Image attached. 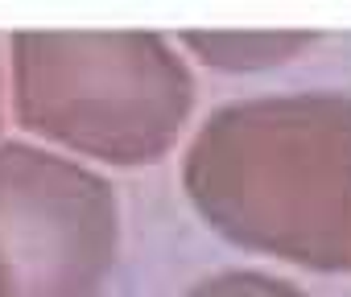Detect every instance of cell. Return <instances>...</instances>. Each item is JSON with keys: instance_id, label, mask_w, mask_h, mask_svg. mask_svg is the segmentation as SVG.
Listing matches in <instances>:
<instances>
[{"instance_id": "cell-1", "label": "cell", "mask_w": 351, "mask_h": 297, "mask_svg": "<svg viewBox=\"0 0 351 297\" xmlns=\"http://www.w3.org/2000/svg\"><path fill=\"white\" fill-rule=\"evenodd\" d=\"M191 297H302L289 285L277 281H256V276H232V281H211Z\"/></svg>"}]
</instances>
